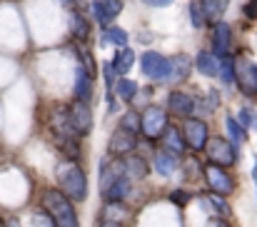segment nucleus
<instances>
[{
  "label": "nucleus",
  "mask_w": 257,
  "mask_h": 227,
  "mask_svg": "<svg viewBox=\"0 0 257 227\" xmlns=\"http://www.w3.org/2000/svg\"><path fill=\"white\" fill-rule=\"evenodd\" d=\"M40 205H43L45 215L53 220L55 227H80L75 202L68 200L58 187H45L43 195H40Z\"/></svg>",
  "instance_id": "f257e3e1"
},
{
  "label": "nucleus",
  "mask_w": 257,
  "mask_h": 227,
  "mask_svg": "<svg viewBox=\"0 0 257 227\" xmlns=\"http://www.w3.org/2000/svg\"><path fill=\"white\" fill-rule=\"evenodd\" d=\"M55 177H58V190H60L68 200L83 202L87 197V177H85V172H83V167H80L78 162L68 160V162L58 165Z\"/></svg>",
  "instance_id": "f03ea898"
},
{
  "label": "nucleus",
  "mask_w": 257,
  "mask_h": 227,
  "mask_svg": "<svg viewBox=\"0 0 257 227\" xmlns=\"http://www.w3.org/2000/svg\"><path fill=\"white\" fill-rule=\"evenodd\" d=\"M170 125V118H168V110L160 107V105H148L145 112H140V133L145 135V140H160L165 128Z\"/></svg>",
  "instance_id": "7ed1b4c3"
},
{
  "label": "nucleus",
  "mask_w": 257,
  "mask_h": 227,
  "mask_svg": "<svg viewBox=\"0 0 257 227\" xmlns=\"http://www.w3.org/2000/svg\"><path fill=\"white\" fill-rule=\"evenodd\" d=\"M205 155H207V162L220 165V167H232V165H237V160H240V150H237L227 138H220V135H215V138L207 140Z\"/></svg>",
  "instance_id": "20e7f679"
},
{
  "label": "nucleus",
  "mask_w": 257,
  "mask_h": 227,
  "mask_svg": "<svg viewBox=\"0 0 257 227\" xmlns=\"http://www.w3.org/2000/svg\"><path fill=\"white\" fill-rule=\"evenodd\" d=\"M180 133H182V140H185V148L192 152H202L207 140H210V130H207V123L200 120V118H182V125H180Z\"/></svg>",
  "instance_id": "39448f33"
},
{
  "label": "nucleus",
  "mask_w": 257,
  "mask_h": 227,
  "mask_svg": "<svg viewBox=\"0 0 257 227\" xmlns=\"http://www.w3.org/2000/svg\"><path fill=\"white\" fill-rule=\"evenodd\" d=\"M202 177H205L210 192H217V195H225V197L232 195L235 187H237V182H235V177L227 172V167H220V165H212V162H207V165L202 167Z\"/></svg>",
  "instance_id": "423d86ee"
},
{
  "label": "nucleus",
  "mask_w": 257,
  "mask_h": 227,
  "mask_svg": "<svg viewBox=\"0 0 257 227\" xmlns=\"http://www.w3.org/2000/svg\"><path fill=\"white\" fill-rule=\"evenodd\" d=\"M68 120H70V128L78 138H85L92 130V110H90V102H83V100H75L70 102L68 107Z\"/></svg>",
  "instance_id": "0eeeda50"
},
{
  "label": "nucleus",
  "mask_w": 257,
  "mask_h": 227,
  "mask_svg": "<svg viewBox=\"0 0 257 227\" xmlns=\"http://www.w3.org/2000/svg\"><path fill=\"white\" fill-rule=\"evenodd\" d=\"M235 85L240 87V92L245 97H255L257 95V65L250 60H235Z\"/></svg>",
  "instance_id": "6e6552de"
},
{
  "label": "nucleus",
  "mask_w": 257,
  "mask_h": 227,
  "mask_svg": "<svg viewBox=\"0 0 257 227\" xmlns=\"http://www.w3.org/2000/svg\"><path fill=\"white\" fill-rule=\"evenodd\" d=\"M135 150H138V135L130 133V130L117 128L107 140V155L110 157H125V155H130Z\"/></svg>",
  "instance_id": "1a4fd4ad"
},
{
  "label": "nucleus",
  "mask_w": 257,
  "mask_h": 227,
  "mask_svg": "<svg viewBox=\"0 0 257 227\" xmlns=\"http://www.w3.org/2000/svg\"><path fill=\"white\" fill-rule=\"evenodd\" d=\"M192 58L190 55H185V53H177V55H172L170 60H168V70H165V80L163 82H170V85H180V82H185L190 73H192Z\"/></svg>",
  "instance_id": "9d476101"
},
{
  "label": "nucleus",
  "mask_w": 257,
  "mask_h": 227,
  "mask_svg": "<svg viewBox=\"0 0 257 227\" xmlns=\"http://www.w3.org/2000/svg\"><path fill=\"white\" fill-rule=\"evenodd\" d=\"M140 68H143V75L160 82L165 80V70H168V58L160 55L158 50H148L143 58H140Z\"/></svg>",
  "instance_id": "9b49d317"
},
{
  "label": "nucleus",
  "mask_w": 257,
  "mask_h": 227,
  "mask_svg": "<svg viewBox=\"0 0 257 227\" xmlns=\"http://www.w3.org/2000/svg\"><path fill=\"white\" fill-rule=\"evenodd\" d=\"M120 13H122V0H95V3H92L95 23H97L102 30H105Z\"/></svg>",
  "instance_id": "f8f14e48"
},
{
  "label": "nucleus",
  "mask_w": 257,
  "mask_h": 227,
  "mask_svg": "<svg viewBox=\"0 0 257 227\" xmlns=\"http://www.w3.org/2000/svg\"><path fill=\"white\" fill-rule=\"evenodd\" d=\"M195 107H197V100L192 95L182 92V90H172L168 95V110L177 118H192Z\"/></svg>",
  "instance_id": "ddd939ff"
},
{
  "label": "nucleus",
  "mask_w": 257,
  "mask_h": 227,
  "mask_svg": "<svg viewBox=\"0 0 257 227\" xmlns=\"http://www.w3.org/2000/svg\"><path fill=\"white\" fill-rule=\"evenodd\" d=\"M230 48H232V30H230V25L222 23V20L212 23V53L217 58H225V55H230Z\"/></svg>",
  "instance_id": "4468645a"
},
{
  "label": "nucleus",
  "mask_w": 257,
  "mask_h": 227,
  "mask_svg": "<svg viewBox=\"0 0 257 227\" xmlns=\"http://www.w3.org/2000/svg\"><path fill=\"white\" fill-rule=\"evenodd\" d=\"M122 172H125V177H127L130 182H140V180L148 177V172H150V162H148L145 157L130 152V155L122 157Z\"/></svg>",
  "instance_id": "2eb2a0df"
},
{
  "label": "nucleus",
  "mask_w": 257,
  "mask_h": 227,
  "mask_svg": "<svg viewBox=\"0 0 257 227\" xmlns=\"http://www.w3.org/2000/svg\"><path fill=\"white\" fill-rule=\"evenodd\" d=\"M120 177H125V172H122V157H107V160L100 162V192H105Z\"/></svg>",
  "instance_id": "dca6fc26"
},
{
  "label": "nucleus",
  "mask_w": 257,
  "mask_h": 227,
  "mask_svg": "<svg viewBox=\"0 0 257 227\" xmlns=\"http://www.w3.org/2000/svg\"><path fill=\"white\" fill-rule=\"evenodd\" d=\"M180 165H182V155H175V152L168 150H158L155 157H153V167L163 177H170L175 170H180Z\"/></svg>",
  "instance_id": "f3484780"
},
{
  "label": "nucleus",
  "mask_w": 257,
  "mask_h": 227,
  "mask_svg": "<svg viewBox=\"0 0 257 227\" xmlns=\"http://www.w3.org/2000/svg\"><path fill=\"white\" fill-rule=\"evenodd\" d=\"M195 68H197L200 75L217 77V73H220V58H217L215 53H210V50H202V53H197V58H195Z\"/></svg>",
  "instance_id": "a211bd4d"
},
{
  "label": "nucleus",
  "mask_w": 257,
  "mask_h": 227,
  "mask_svg": "<svg viewBox=\"0 0 257 227\" xmlns=\"http://www.w3.org/2000/svg\"><path fill=\"white\" fill-rule=\"evenodd\" d=\"M163 150L168 152H175V155H182V152L187 150L185 148V140H182V133H180V128H175V125H168L165 128V133H163Z\"/></svg>",
  "instance_id": "6ab92c4d"
},
{
  "label": "nucleus",
  "mask_w": 257,
  "mask_h": 227,
  "mask_svg": "<svg viewBox=\"0 0 257 227\" xmlns=\"http://www.w3.org/2000/svg\"><path fill=\"white\" fill-rule=\"evenodd\" d=\"M202 200H205V205L212 210V215H215V217H225V220H230V217H232V207H230V202L225 200V195L207 192Z\"/></svg>",
  "instance_id": "aec40b11"
},
{
  "label": "nucleus",
  "mask_w": 257,
  "mask_h": 227,
  "mask_svg": "<svg viewBox=\"0 0 257 227\" xmlns=\"http://www.w3.org/2000/svg\"><path fill=\"white\" fill-rule=\"evenodd\" d=\"M130 190H133V182H130L127 177H120L117 182H112V185L102 192V197H105L107 202H125L127 195H130Z\"/></svg>",
  "instance_id": "412c9836"
},
{
  "label": "nucleus",
  "mask_w": 257,
  "mask_h": 227,
  "mask_svg": "<svg viewBox=\"0 0 257 227\" xmlns=\"http://www.w3.org/2000/svg\"><path fill=\"white\" fill-rule=\"evenodd\" d=\"M73 92H75V100H83V102L92 100V77L87 75L83 68L75 70V87H73Z\"/></svg>",
  "instance_id": "4be33fe9"
},
{
  "label": "nucleus",
  "mask_w": 257,
  "mask_h": 227,
  "mask_svg": "<svg viewBox=\"0 0 257 227\" xmlns=\"http://www.w3.org/2000/svg\"><path fill=\"white\" fill-rule=\"evenodd\" d=\"M200 5H202L205 20H207V23H217V20H222V15L227 13L230 0H200Z\"/></svg>",
  "instance_id": "5701e85b"
},
{
  "label": "nucleus",
  "mask_w": 257,
  "mask_h": 227,
  "mask_svg": "<svg viewBox=\"0 0 257 227\" xmlns=\"http://www.w3.org/2000/svg\"><path fill=\"white\" fill-rule=\"evenodd\" d=\"M55 145H58V150L63 152L68 160H73V162L80 160V143H78L75 135H65V138L55 135Z\"/></svg>",
  "instance_id": "b1692460"
},
{
  "label": "nucleus",
  "mask_w": 257,
  "mask_h": 227,
  "mask_svg": "<svg viewBox=\"0 0 257 227\" xmlns=\"http://www.w3.org/2000/svg\"><path fill=\"white\" fill-rule=\"evenodd\" d=\"M110 63H112V68H115L117 75H127V73L133 70V65H135V53H133L130 48H120V53H117Z\"/></svg>",
  "instance_id": "393cba45"
},
{
  "label": "nucleus",
  "mask_w": 257,
  "mask_h": 227,
  "mask_svg": "<svg viewBox=\"0 0 257 227\" xmlns=\"http://www.w3.org/2000/svg\"><path fill=\"white\" fill-rule=\"evenodd\" d=\"M225 125H227V140L240 150V145H245V143H247V130L237 123V118H235V115H230V118L225 120Z\"/></svg>",
  "instance_id": "a878e982"
},
{
  "label": "nucleus",
  "mask_w": 257,
  "mask_h": 227,
  "mask_svg": "<svg viewBox=\"0 0 257 227\" xmlns=\"http://www.w3.org/2000/svg\"><path fill=\"white\" fill-rule=\"evenodd\" d=\"M70 33H73L75 43H85L87 40V35H90V23H87L80 13H73V15H70Z\"/></svg>",
  "instance_id": "bb28decb"
},
{
  "label": "nucleus",
  "mask_w": 257,
  "mask_h": 227,
  "mask_svg": "<svg viewBox=\"0 0 257 227\" xmlns=\"http://www.w3.org/2000/svg\"><path fill=\"white\" fill-rule=\"evenodd\" d=\"M102 45H117V48H125L127 45V33L122 28H115V25H107L102 30Z\"/></svg>",
  "instance_id": "cd10ccee"
},
{
  "label": "nucleus",
  "mask_w": 257,
  "mask_h": 227,
  "mask_svg": "<svg viewBox=\"0 0 257 227\" xmlns=\"http://www.w3.org/2000/svg\"><path fill=\"white\" fill-rule=\"evenodd\" d=\"M127 215H130V210L125 207V202H107V200H105V207H102V215H100V217L122 222Z\"/></svg>",
  "instance_id": "c85d7f7f"
},
{
  "label": "nucleus",
  "mask_w": 257,
  "mask_h": 227,
  "mask_svg": "<svg viewBox=\"0 0 257 227\" xmlns=\"http://www.w3.org/2000/svg\"><path fill=\"white\" fill-rule=\"evenodd\" d=\"M115 87H117V97H120L122 102H133V100H135V95H138V82H135V80H130V77L117 80V82H115Z\"/></svg>",
  "instance_id": "c756f323"
},
{
  "label": "nucleus",
  "mask_w": 257,
  "mask_h": 227,
  "mask_svg": "<svg viewBox=\"0 0 257 227\" xmlns=\"http://www.w3.org/2000/svg\"><path fill=\"white\" fill-rule=\"evenodd\" d=\"M217 77L225 85H235V58H230V55L220 58V73H217Z\"/></svg>",
  "instance_id": "7c9ffc66"
},
{
  "label": "nucleus",
  "mask_w": 257,
  "mask_h": 227,
  "mask_svg": "<svg viewBox=\"0 0 257 227\" xmlns=\"http://www.w3.org/2000/svg\"><path fill=\"white\" fill-rule=\"evenodd\" d=\"M120 128L122 130H130V133H140V112H135V110H127L122 118H120Z\"/></svg>",
  "instance_id": "2f4dec72"
},
{
  "label": "nucleus",
  "mask_w": 257,
  "mask_h": 227,
  "mask_svg": "<svg viewBox=\"0 0 257 227\" xmlns=\"http://www.w3.org/2000/svg\"><path fill=\"white\" fill-rule=\"evenodd\" d=\"M237 123H240L245 130H255L257 133V110L242 107V110H240V115H237Z\"/></svg>",
  "instance_id": "473e14b6"
},
{
  "label": "nucleus",
  "mask_w": 257,
  "mask_h": 227,
  "mask_svg": "<svg viewBox=\"0 0 257 227\" xmlns=\"http://www.w3.org/2000/svg\"><path fill=\"white\" fill-rule=\"evenodd\" d=\"M187 10H190V25H192V28H197V30H200V28H202V25H205V23H207V20H205V13H202V5H200V3H195V0H192V3H190V8H187Z\"/></svg>",
  "instance_id": "72a5a7b5"
},
{
  "label": "nucleus",
  "mask_w": 257,
  "mask_h": 227,
  "mask_svg": "<svg viewBox=\"0 0 257 227\" xmlns=\"http://www.w3.org/2000/svg\"><path fill=\"white\" fill-rule=\"evenodd\" d=\"M190 200H192V192H187V190H172L170 192V202L180 205V207H185Z\"/></svg>",
  "instance_id": "f704fd0d"
},
{
  "label": "nucleus",
  "mask_w": 257,
  "mask_h": 227,
  "mask_svg": "<svg viewBox=\"0 0 257 227\" xmlns=\"http://www.w3.org/2000/svg\"><path fill=\"white\" fill-rule=\"evenodd\" d=\"M217 107H220V92H217V90H210V92H207V105H205V110L212 112V110H217Z\"/></svg>",
  "instance_id": "c9c22d12"
},
{
  "label": "nucleus",
  "mask_w": 257,
  "mask_h": 227,
  "mask_svg": "<svg viewBox=\"0 0 257 227\" xmlns=\"http://www.w3.org/2000/svg\"><path fill=\"white\" fill-rule=\"evenodd\" d=\"M115 68H112V63H105V82H107V90H112L115 87Z\"/></svg>",
  "instance_id": "e433bc0d"
},
{
  "label": "nucleus",
  "mask_w": 257,
  "mask_h": 227,
  "mask_svg": "<svg viewBox=\"0 0 257 227\" xmlns=\"http://www.w3.org/2000/svg\"><path fill=\"white\" fill-rule=\"evenodd\" d=\"M207 227H232V225H230V220H225V217H215V215H212V217L207 220Z\"/></svg>",
  "instance_id": "4c0bfd02"
},
{
  "label": "nucleus",
  "mask_w": 257,
  "mask_h": 227,
  "mask_svg": "<svg viewBox=\"0 0 257 227\" xmlns=\"http://www.w3.org/2000/svg\"><path fill=\"white\" fill-rule=\"evenodd\" d=\"M245 15H247L250 20H255L257 18V0H250V3L245 5Z\"/></svg>",
  "instance_id": "58836bf2"
},
{
  "label": "nucleus",
  "mask_w": 257,
  "mask_h": 227,
  "mask_svg": "<svg viewBox=\"0 0 257 227\" xmlns=\"http://www.w3.org/2000/svg\"><path fill=\"white\" fill-rule=\"evenodd\" d=\"M143 3H148V5H153V8H168L172 0H143Z\"/></svg>",
  "instance_id": "ea45409f"
},
{
  "label": "nucleus",
  "mask_w": 257,
  "mask_h": 227,
  "mask_svg": "<svg viewBox=\"0 0 257 227\" xmlns=\"http://www.w3.org/2000/svg\"><path fill=\"white\" fill-rule=\"evenodd\" d=\"M97 227H122V222H117V220H105V217H100V225Z\"/></svg>",
  "instance_id": "a19ab883"
},
{
  "label": "nucleus",
  "mask_w": 257,
  "mask_h": 227,
  "mask_svg": "<svg viewBox=\"0 0 257 227\" xmlns=\"http://www.w3.org/2000/svg\"><path fill=\"white\" fill-rule=\"evenodd\" d=\"M252 180H255V185H257V160H255V167H252Z\"/></svg>",
  "instance_id": "79ce46f5"
},
{
  "label": "nucleus",
  "mask_w": 257,
  "mask_h": 227,
  "mask_svg": "<svg viewBox=\"0 0 257 227\" xmlns=\"http://www.w3.org/2000/svg\"><path fill=\"white\" fill-rule=\"evenodd\" d=\"M0 227H3V225H0Z\"/></svg>",
  "instance_id": "37998d69"
}]
</instances>
